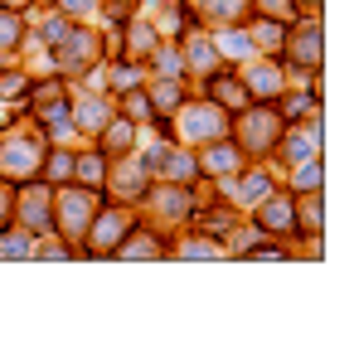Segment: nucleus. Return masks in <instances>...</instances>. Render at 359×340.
<instances>
[{"mask_svg": "<svg viewBox=\"0 0 359 340\" xmlns=\"http://www.w3.org/2000/svg\"><path fill=\"white\" fill-rule=\"evenodd\" d=\"M126 228H131V219H126L121 209H107V214L88 219V228H83V233H88V253H117Z\"/></svg>", "mask_w": 359, "mask_h": 340, "instance_id": "f257e3e1", "label": "nucleus"}, {"mask_svg": "<svg viewBox=\"0 0 359 340\" xmlns=\"http://www.w3.org/2000/svg\"><path fill=\"white\" fill-rule=\"evenodd\" d=\"M59 219H63V233H83L88 219H93V200L83 190H68L59 200Z\"/></svg>", "mask_w": 359, "mask_h": 340, "instance_id": "f03ea898", "label": "nucleus"}, {"mask_svg": "<svg viewBox=\"0 0 359 340\" xmlns=\"http://www.w3.org/2000/svg\"><path fill=\"white\" fill-rule=\"evenodd\" d=\"M248 122V136H243V146L248 151H257V146H277V136H282V122H277V112H262V117H243Z\"/></svg>", "mask_w": 359, "mask_h": 340, "instance_id": "7ed1b4c3", "label": "nucleus"}, {"mask_svg": "<svg viewBox=\"0 0 359 340\" xmlns=\"http://www.w3.org/2000/svg\"><path fill=\"white\" fill-rule=\"evenodd\" d=\"M243 88H248V98H277V93H282V73H277L272 63L248 68V73H243Z\"/></svg>", "mask_w": 359, "mask_h": 340, "instance_id": "20e7f679", "label": "nucleus"}, {"mask_svg": "<svg viewBox=\"0 0 359 340\" xmlns=\"http://www.w3.org/2000/svg\"><path fill=\"white\" fill-rule=\"evenodd\" d=\"M180 131L194 136V141H204V136L224 131V112H214V107H194L189 117H180Z\"/></svg>", "mask_w": 359, "mask_h": 340, "instance_id": "39448f33", "label": "nucleus"}, {"mask_svg": "<svg viewBox=\"0 0 359 340\" xmlns=\"http://www.w3.org/2000/svg\"><path fill=\"white\" fill-rule=\"evenodd\" d=\"M131 141H136L131 117H117V122H107V126H102V156H126V151H131Z\"/></svg>", "mask_w": 359, "mask_h": 340, "instance_id": "423d86ee", "label": "nucleus"}, {"mask_svg": "<svg viewBox=\"0 0 359 340\" xmlns=\"http://www.w3.org/2000/svg\"><path fill=\"white\" fill-rule=\"evenodd\" d=\"M292 58H297V63H306L311 73L320 68V30H316V25H306V30H297V34H292Z\"/></svg>", "mask_w": 359, "mask_h": 340, "instance_id": "0eeeda50", "label": "nucleus"}, {"mask_svg": "<svg viewBox=\"0 0 359 340\" xmlns=\"http://www.w3.org/2000/svg\"><path fill=\"white\" fill-rule=\"evenodd\" d=\"M282 146H287V156L292 161H306V156H320V117L311 112V131L306 136H277Z\"/></svg>", "mask_w": 359, "mask_h": 340, "instance_id": "6e6552de", "label": "nucleus"}, {"mask_svg": "<svg viewBox=\"0 0 359 340\" xmlns=\"http://www.w3.org/2000/svg\"><path fill=\"white\" fill-rule=\"evenodd\" d=\"M257 233H297L292 228V204L287 200H267V209H257Z\"/></svg>", "mask_w": 359, "mask_h": 340, "instance_id": "1a4fd4ad", "label": "nucleus"}, {"mask_svg": "<svg viewBox=\"0 0 359 340\" xmlns=\"http://www.w3.org/2000/svg\"><path fill=\"white\" fill-rule=\"evenodd\" d=\"M267 195H272V180H267L262 170L243 175L238 185H233V200H238V204H257V200H267Z\"/></svg>", "mask_w": 359, "mask_h": 340, "instance_id": "9d476101", "label": "nucleus"}, {"mask_svg": "<svg viewBox=\"0 0 359 340\" xmlns=\"http://www.w3.org/2000/svg\"><path fill=\"white\" fill-rule=\"evenodd\" d=\"M238 146H209V156H204V170L209 175H238Z\"/></svg>", "mask_w": 359, "mask_h": 340, "instance_id": "9b49d317", "label": "nucleus"}, {"mask_svg": "<svg viewBox=\"0 0 359 340\" xmlns=\"http://www.w3.org/2000/svg\"><path fill=\"white\" fill-rule=\"evenodd\" d=\"M214 98H219V103H229L233 112H248V103H252V98H248V88H243V78H219V83H214Z\"/></svg>", "mask_w": 359, "mask_h": 340, "instance_id": "f8f14e48", "label": "nucleus"}, {"mask_svg": "<svg viewBox=\"0 0 359 340\" xmlns=\"http://www.w3.org/2000/svg\"><path fill=\"white\" fill-rule=\"evenodd\" d=\"M301 233H311V238H320V224H325V219H320V190H306V209H301Z\"/></svg>", "mask_w": 359, "mask_h": 340, "instance_id": "ddd939ff", "label": "nucleus"}, {"mask_svg": "<svg viewBox=\"0 0 359 340\" xmlns=\"http://www.w3.org/2000/svg\"><path fill=\"white\" fill-rule=\"evenodd\" d=\"M297 190L306 195V190H320V156H306L297 166Z\"/></svg>", "mask_w": 359, "mask_h": 340, "instance_id": "4468645a", "label": "nucleus"}, {"mask_svg": "<svg viewBox=\"0 0 359 340\" xmlns=\"http://www.w3.org/2000/svg\"><path fill=\"white\" fill-rule=\"evenodd\" d=\"M20 93H29V73L5 68V73H0V98H20Z\"/></svg>", "mask_w": 359, "mask_h": 340, "instance_id": "2eb2a0df", "label": "nucleus"}, {"mask_svg": "<svg viewBox=\"0 0 359 340\" xmlns=\"http://www.w3.org/2000/svg\"><path fill=\"white\" fill-rule=\"evenodd\" d=\"M15 44H20V15L0 10V49H15Z\"/></svg>", "mask_w": 359, "mask_h": 340, "instance_id": "dca6fc26", "label": "nucleus"}, {"mask_svg": "<svg viewBox=\"0 0 359 340\" xmlns=\"http://www.w3.org/2000/svg\"><path fill=\"white\" fill-rule=\"evenodd\" d=\"M248 49H252V39H248V34H243V30H229V34H219V54H248Z\"/></svg>", "mask_w": 359, "mask_h": 340, "instance_id": "f3484780", "label": "nucleus"}, {"mask_svg": "<svg viewBox=\"0 0 359 340\" xmlns=\"http://www.w3.org/2000/svg\"><path fill=\"white\" fill-rule=\"evenodd\" d=\"M121 107H126V117H131V122L156 117V107H151V93H126V103H121Z\"/></svg>", "mask_w": 359, "mask_h": 340, "instance_id": "a211bd4d", "label": "nucleus"}, {"mask_svg": "<svg viewBox=\"0 0 359 340\" xmlns=\"http://www.w3.org/2000/svg\"><path fill=\"white\" fill-rule=\"evenodd\" d=\"M252 39H257L262 49H282V25H277V20H262V25L252 30Z\"/></svg>", "mask_w": 359, "mask_h": 340, "instance_id": "6ab92c4d", "label": "nucleus"}, {"mask_svg": "<svg viewBox=\"0 0 359 340\" xmlns=\"http://www.w3.org/2000/svg\"><path fill=\"white\" fill-rule=\"evenodd\" d=\"M102 166H107V156L97 151V156H83V161H73V170L88 180V185H97V175H102Z\"/></svg>", "mask_w": 359, "mask_h": 340, "instance_id": "aec40b11", "label": "nucleus"}, {"mask_svg": "<svg viewBox=\"0 0 359 340\" xmlns=\"http://www.w3.org/2000/svg\"><path fill=\"white\" fill-rule=\"evenodd\" d=\"M151 107H165V112H170V107H180V83H175V78L156 88V98H151Z\"/></svg>", "mask_w": 359, "mask_h": 340, "instance_id": "412c9836", "label": "nucleus"}, {"mask_svg": "<svg viewBox=\"0 0 359 340\" xmlns=\"http://www.w3.org/2000/svg\"><path fill=\"white\" fill-rule=\"evenodd\" d=\"M189 58H194V68H199V73H209V68H214V44H204V39H199V44H189Z\"/></svg>", "mask_w": 359, "mask_h": 340, "instance_id": "4be33fe9", "label": "nucleus"}, {"mask_svg": "<svg viewBox=\"0 0 359 340\" xmlns=\"http://www.w3.org/2000/svg\"><path fill=\"white\" fill-rule=\"evenodd\" d=\"M5 253H10V258H29V253H34V243H29L25 233H5Z\"/></svg>", "mask_w": 359, "mask_h": 340, "instance_id": "5701e85b", "label": "nucleus"}, {"mask_svg": "<svg viewBox=\"0 0 359 340\" xmlns=\"http://www.w3.org/2000/svg\"><path fill=\"white\" fill-rule=\"evenodd\" d=\"M63 175H73V156L68 151H54L49 156V180H63Z\"/></svg>", "mask_w": 359, "mask_h": 340, "instance_id": "b1692460", "label": "nucleus"}, {"mask_svg": "<svg viewBox=\"0 0 359 340\" xmlns=\"http://www.w3.org/2000/svg\"><path fill=\"white\" fill-rule=\"evenodd\" d=\"M63 39H68V25H63V20H49V25H44V44H54V49H59Z\"/></svg>", "mask_w": 359, "mask_h": 340, "instance_id": "393cba45", "label": "nucleus"}, {"mask_svg": "<svg viewBox=\"0 0 359 340\" xmlns=\"http://www.w3.org/2000/svg\"><path fill=\"white\" fill-rule=\"evenodd\" d=\"M252 258H287V248H277V243H257Z\"/></svg>", "mask_w": 359, "mask_h": 340, "instance_id": "a878e982", "label": "nucleus"}, {"mask_svg": "<svg viewBox=\"0 0 359 340\" xmlns=\"http://www.w3.org/2000/svg\"><path fill=\"white\" fill-rule=\"evenodd\" d=\"M267 15H292V0H257Z\"/></svg>", "mask_w": 359, "mask_h": 340, "instance_id": "bb28decb", "label": "nucleus"}, {"mask_svg": "<svg viewBox=\"0 0 359 340\" xmlns=\"http://www.w3.org/2000/svg\"><path fill=\"white\" fill-rule=\"evenodd\" d=\"M63 10H73V15H88V10H93V0H63Z\"/></svg>", "mask_w": 359, "mask_h": 340, "instance_id": "cd10ccee", "label": "nucleus"}, {"mask_svg": "<svg viewBox=\"0 0 359 340\" xmlns=\"http://www.w3.org/2000/svg\"><path fill=\"white\" fill-rule=\"evenodd\" d=\"M233 5H238V0H214V10H224V15H233Z\"/></svg>", "mask_w": 359, "mask_h": 340, "instance_id": "c85d7f7f", "label": "nucleus"}, {"mask_svg": "<svg viewBox=\"0 0 359 340\" xmlns=\"http://www.w3.org/2000/svg\"><path fill=\"white\" fill-rule=\"evenodd\" d=\"M5 214H10V195L0 190V224H5Z\"/></svg>", "mask_w": 359, "mask_h": 340, "instance_id": "c756f323", "label": "nucleus"}, {"mask_svg": "<svg viewBox=\"0 0 359 340\" xmlns=\"http://www.w3.org/2000/svg\"><path fill=\"white\" fill-rule=\"evenodd\" d=\"M29 0H0V10H25Z\"/></svg>", "mask_w": 359, "mask_h": 340, "instance_id": "7c9ffc66", "label": "nucleus"}]
</instances>
